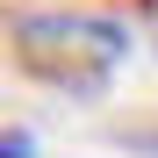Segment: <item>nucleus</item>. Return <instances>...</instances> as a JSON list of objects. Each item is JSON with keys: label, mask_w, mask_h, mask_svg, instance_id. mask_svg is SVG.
<instances>
[{"label": "nucleus", "mask_w": 158, "mask_h": 158, "mask_svg": "<svg viewBox=\"0 0 158 158\" xmlns=\"http://www.w3.org/2000/svg\"><path fill=\"white\" fill-rule=\"evenodd\" d=\"M15 58L50 86L94 94L129 58V29L108 15H29V22H15Z\"/></svg>", "instance_id": "nucleus-1"}, {"label": "nucleus", "mask_w": 158, "mask_h": 158, "mask_svg": "<svg viewBox=\"0 0 158 158\" xmlns=\"http://www.w3.org/2000/svg\"><path fill=\"white\" fill-rule=\"evenodd\" d=\"M0 158H36V144L22 137V129H7V137H0Z\"/></svg>", "instance_id": "nucleus-2"}]
</instances>
